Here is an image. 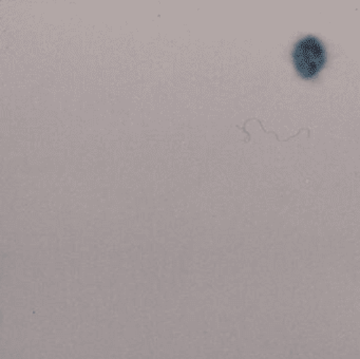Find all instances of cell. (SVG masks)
<instances>
[{
  "mask_svg": "<svg viewBox=\"0 0 360 359\" xmlns=\"http://www.w3.org/2000/svg\"><path fill=\"white\" fill-rule=\"evenodd\" d=\"M292 59L299 76L304 80H313L326 65L328 54L319 38L307 35L295 44Z\"/></svg>",
  "mask_w": 360,
  "mask_h": 359,
  "instance_id": "6da1fadb",
  "label": "cell"
}]
</instances>
